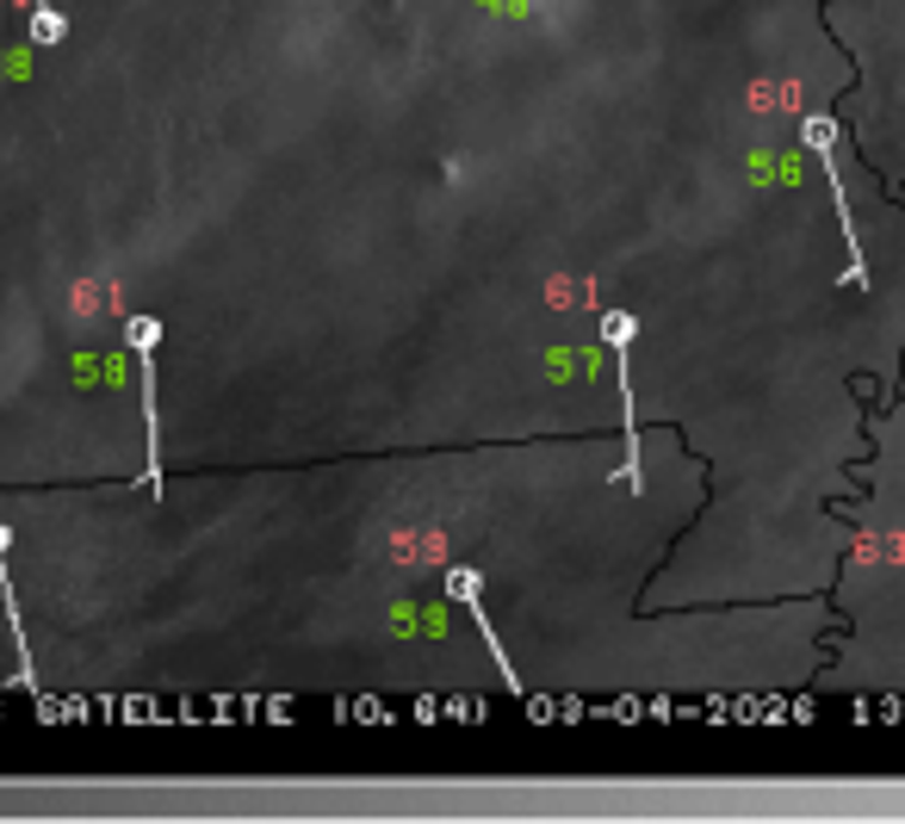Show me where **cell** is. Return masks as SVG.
I'll return each instance as SVG.
<instances>
[{
    "mask_svg": "<svg viewBox=\"0 0 905 824\" xmlns=\"http://www.w3.org/2000/svg\"><path fill=\"white\" fill-rule=\"evenodd\" d=\"M602 342H608V360H615V384H620V422H627V465H620V483H627V490H645V446H639L633 366H627V347L639 342V317H633V310H602Z\"/></svg>",
    "mask_w": 905,
    "mask_h": 824,
    "instance_id": "6da1fadb",
    "label": "cell"
},
{
    "mask_svg": "<svg viewBox=\"0 0 905 824\" xmlns=\"http://www.w3.org/2000/svg\"><path fill=\"white\" fill-rule=\"evenodd\" d=\"M124 347L136 360V397H143V441H150V465L136 483L162 490V409H155V347H162V317L155 310H131L124 317Z\"/></svg>",
    "mask_w": 905,
    "mask_h": 824,
    "instance_id": "7a4b0ae2",
    "label": "cell"
},
{
    "mask_svg": "<svg viewBox=\"0 0 905 824\" xmlns=\"http://www.w3.org/2000/svg\"><path fill=\"white\" fill-rule=\"evenodd\" d=\"M441 589H446V601H453V608H465L472 620H478L484 645H490V657H497V670H502V689L521 694V676L509 670V657H502V633L490 626V608H484V571H472V564H453V571L441 576Z\"/></svg>",
    "mask_w": 905,
    "mask_h": 824,
    "instance_id": "3957f363",
    "label": "cell"
},
{
    "mask_svg": "<svg viewBox=\"0 0 905 824\" xmlns=\"http://www.w3.org/2000/svg\"><path fill=\"white\" fill-rule=\"evenodd\" d=\"M385 620H391V633L397 638H428V645H446V638H453V613L428 608V601H397Z\"/></svg>",
    "mask_w": 905,
    "mask_h": 824,
    "instance_id": "277c9868",
    "label": "cell"
},
{
    "mask_svg": "<svg viewBox=\"0 0 905 824\" xmlns=\"http://www.w3.org/2000/svg\"><path fill=\"white\" fill-rule=\"evenodd\" d=\"M751 180H763V187H800V155L757 150L751 155Z\"/></svg>",
    "mask_w": 905,
    "mask_h": 824,
    "instance_id": "5b68a950",
    "label": "cell"
},
{
    "mask_svg": "<svg viewBox=\"0 0 905 824\" xmlns=\"http://www.w3.org/2000/svg\"><path fill=\"white\" fill-rule=\"evenodd\" d=\"M69 20L57 13V0H32V44H62Z\"/></svg>",
    "mask_w": 905,
    "mask_h": 824,
    "instance_id": "8992f818",
    "label": "cell"
},
{
    "mask_svg": "<svg viewBox=\"0 0 905 824\" xmlns=\"http://www.w3.org/2000/svg\"><path fill=\"white\" fill-rule=\"evenodd\" d=\"M478 7H502L509 20H527V13H534V0H478Z\"/></svg>",
    "mask_w": 905,
    "mask_h": 824,
    "instance_id": "52a82bcc",
    "label": "cell"
},
{
    "mask_svg": "<svg viewBox=\"0 0 905 824\" xmlns=\"http://www.w3.org/2000/svg\"><path fill=\"white\" fill-rule=\"evenodd\" d=\"M13 552V527H0V558Z\"/></svg>",
    "mask_w": 905,
    "mask_h": 824,
    "instance_id": "ba28073f",
    "label": "cell"
}]
</instances>
